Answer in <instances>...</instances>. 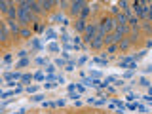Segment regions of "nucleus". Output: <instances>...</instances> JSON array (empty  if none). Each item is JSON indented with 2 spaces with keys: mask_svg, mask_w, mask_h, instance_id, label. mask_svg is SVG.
<instances>
[{
  "mask_svg": "<svg viewBox=\"0 0 152 114\" xmlns=\"http://www.w3.org/2000/svg\"><path fill=\"white\" fill-rule=\"evenodd\" d=\"M114 27H116V23H114L112 17H103L101 23L97 25V32L101 36H107V34H110V31H112Z\"/></svg>",
  "mask_w": 152,
  "mask_h": 114,
  "instance_id": "1",
  "label": "nucleus"
},
{
  "mask_svg": "<svg viewBox=\"0 0 152 114\" xmlns=\"http://www.w3.org/2000/svg\"><path fill=\"white\" fill-rule=\"evenodd\" d=\"M118 65H120V69H133V70H137V61L133 59L131 55L129 57H124Z\"/></svg>",
  "mask_w": 152,
  "mask_h": 114,
  "instance_id": "2",
  "label": "nucleus"
},
{
  "mask_svg": "<svg viewBox=\"0 0 152 114\" xmlns=\"http://www.w3.org/2000/svg\"><path fill=\"white\" fill-rule=\"evenodd\" d=\"M88 6V2H84V0H76V2H70V13L72 15H78L82 10Z\"/></svg>",
  "mask_w": 152,
  "mask_h": 114,
  "instance_id": "3",
  "label": "nucleus"
},
{
  "mask_svg": "<svg viewBox=\"0 0 152 114\" xmlns=\"http://www.w3.org/2000/svg\"><path fill=\"white\" fill-rule=\"evenodd\" d=\"M4 80H6V82H19V80H21V72H19V70L6 72V74H4Z\"/></svg>",
  "mask_w": 152,
  "mask_h": 114,
  "instance_id": "4",
  "label": "nucleus"
},
{
  "mask_svg": "<svg viewBox=\"0 0 152 114\" xmlns=\"http://www.w3.org/2000/svg\"><path fill=\"white\" fill-rule=\"evenodd\" d=\"M80 84H82L84 88H99V84H101V82L95 80V78H89V76H84V80Z\"/></svg>",
  "mask_w": 152,
  "mask_h": 114,
  "instance_id": "5",
  "label": "nucleus"
},
{
  "mask_svg": "<svg viewBox=\"0 0 152 114\" xmlns=\"http://www.w3.org/2000/svg\"><path fill=\"white\" fill-rule=\"evenodd\" d=\"M6 27L13 32V34H19V31H21V28H19L17 19H8V21H6Z\"/></svg>",
  "mask_w": 152,
  "mask_h": 114,
  "instance_id": "6",
  "label": "nucleus"
},
{
  "mask_svg": "<svg viewBox=\"0 0 152 114\" xmlns=\"http://www.w3.org/2000/svg\"><path fill=\"white\" fill-rule=\"evenodd\" d=\"M89 46H91L93 50H99V48H103V36H101V34L97 32V34H95V36L91 38V42H89Z\"/></svg>",
  "mask_w": 152,
  "mask_h": 114,
  "instance_id": "7",
  "label": "nucleus"
},
{
  "mask_svg": "<svg viewBox=\"0 0 152 114\" xmlns=\"http://www.w3.org/2000/svg\"><path fill=\"white\" fill-rule=\"evenodd\" d=\"M28 12H31V13H40V12H42V6H40V2H34V0H28Z\"/></svg>",
  "mask_w": 152,
  "mask_h": 114,
  "instance_id": "8",
  "label": "nucleus"
},
{
  "mask_svg": "<svg viewBox=\"0 0 152 114\" xmlns=\"http://www.w3.org/2000/svg\"><path fill=\"white\" fill-rule=\"evenodd\" d=\"M118 80V76H107V78L103 80L101 84H99V88H108V84H112V82H116Z\"/></svg>",
  "mask_w": 152,
  "mask_h": 114,
  "instance_id": "9",
  "label": "nucleus"
},
{
  "mask_svg": "<svg viewBox=\"0 0 152 114\" xmlns=\"http://www.w3.org/2000/svg\"><path fill=\"white\" fill-rule=\"evenodd\" d=\"M57 2H53V0H42L40 6H42V12H48V10H51V6H55Z\"/></svg>",
  "mask_w": 152,
  "mask_h": 114,
  "instance_id": "10",
  "label": "nucleus"
},
{
  "mask_svg": "<svg viewBox=\"0 0 152 114\" xmlns=\"http://www.w3.org/2000/svg\"><path fill=\"white\" fill-rule=\"evenodd\" d=\"M44 38H46V40H55L57 32L53 31V28H46V31H44Z\"/></svg>",
  "mask_w": 152,
  "mask_h": 114,
  "instance_id": "11",
  "label": "nucleus"
},
{
  "mask_svg": "<svg viewBox=\"0 0 152 114\" xmlns=\"http://www.w3.org/2000/svg\"><path fill=\"white\" fill-rule=\"evenodd\" d=\"M8 19H17V8H15V4L12 2V6H10V10H8Z\"/></svg>",
  "mask_w": 152,
  "mask_h": 114,
  "instance_id": "12",
  "label": "nucleus"
},
{
  "mask_svg": "<svg viewBox=\"0 0 152 114\" xmlns=\"http://www.w3.org/2000/svg\"><path fill=\"white\" fill-rule=\"evenodd\" d=\"M91 63H93V65H101V66H104L108 61H107V57H91Z\"/></svg>",
  "mask_w": 152,
  "mask_h": 114,
  "instance_id": "13",
  "label": "nucleus"
},
{
  "mask_svg": "<svg viewBox=\"0 0 152 114\" xmlns=\"http://www.w3.org/2000/svg\"><path fill=\"white\" fill-rule=\"evenodd\" d=\"M0 40L2 42L8 40V31H6V25H4V23H0Z\"/></svg>",
  "mask_w": 152,
  "mask_h": 114,
  "instance_id": "14",
  "label": "nucleus"
},
{
  "mask_svg": "<svg viewBox=\"0 0 152 114\" xmlns=\"http://www.w3.org/2000/svg\"><path fill=\"white\" fill-rule=\"evenodd\" d=\"M10 6H12V2H8V0H0V12H2V13H8Z\"/></svg>",
  "mask_w": 152,
  "mask_h": 114,
  "instance_id": "15",
  "label": "nucleus"
},
{
  "mask_svg": "<svg viewBox=\"0 0 152 114\" xmlns=\"http://www.w3.org/2000/svg\"><path fill=\"white\" fill-rule=\"evenodd\" d=\"M86 25H88V23H86L84 19H78V21L74 23V27H76V31H78V32H84V28H86Z\"/></svg>",
  "mask_w": 152,
  "mask_h": 114,
  "instance_id": "16",
  "label": "nucleus"
},
{
  "mask_svg": "<svg viewBox=\"0 0 152 114\" xmlns=\"http://www.w3.org/2000/svg\"><path fill=\"white\" fill-rule=\"evenodd\" d=\"M32 80H36V82H44V80H46V74L42 72V70H38V72L32 74Z\"/></svg>",
  "mask_w": 152,
  "mask_h": 114,
  "instance_id": "17",
  "label": "nucleus"
},
{
  "mask_svg": "<svg viewBox=\"0 0 152 114\" xmlns=\"http://www.w3.org/2000/svg\"><path fill=\"white\" fill-rule=\"evenodd\" d=\"M28 82H32V74L28 72V74H21V80H19V84H28Z\"/></svg>",
  "mask_w": 152,
  "mask_h": 114,
  "instance_id": "18",
  "label": "nucleus"
},
{
  "mask_svg": "<svg viewBox=\"0 0 152 114\" xmlns=\"http://www.w3.org/2000/svg\"><path fill=\"white\" fill-rule=\"evenodd\" d=\"M89 78H95V80H99V78H101V76H103V72H101V70H97V69H95V70H91V69H89Z\"/></svg>",
  "mask_w": 152,
  "mask_h": 114,
  "instance_id": "19",
  "label": "nucleus"
},
{
  "mask_svg": "<svg viewBox=\"0 0 152 114\" xmlns=\"http://www.w3.org/2000/svg\"><path fill=\"white\" fill-rule=\"evenodd\" d=\"M44 95H42V93H34V95H31V101L32 103H42V101H44Z\"/></svg>",
  "mask_w": 152,
  "mask_h": 114,
  "instance_id": "20",
  "label": "nucleus"
},
{
  "mask_svg": "<svg viewBox=\"0 0 152 114\" xmlns=\"http://www.w3.org/2000/svg\"><path fill=\"white\" fill-rule=\"evenodd\" d=\"M129 46H131V42H129V40H126V38H122V40L118 42V48H120V50H127Z\"/></svg>",
  "mask_w": 152,
  "mask_h": 114,
  "instance_id": "21",
  "label": "nucleus"
},
{
  "mask_svg": "<svg viewBox=\"0 0 152 114\" xmlns=\"http://www.w3.org/2000/svg\"><path fill=\"white\" fill-rule=\"evenodd\" d=\"M25 91H27L28 95H34V93L38 91V86H36V84H32V86H27V88H25Z\"/></svg>",
  "mask_w": 152,
  "mask_h": 114,
  "instance_id": "22",
  "label": "nucleus"
},
{
  "mask_svg": "<svg viewBox=\"0 0 152 114\" xmlns=\"http://www.w3.org/2000/svg\"><path fill=\"white\" fill-rule=\"evenodd\" d=\"M66 63H69V61H66V59H63V57H57V59H55V66H61V69H63V66H66Z\"/></svg>",
  "mask_w": 152,
  "mask_h": 114,
  "instance_id": "23",
  "label": "nucleus"
},
{
  "mask_svg": "<svg viewBox=\"0 0 152 114\" xmlns=\"http://www.w3.org/2000/svg\"><path fill=\"white\" fill-rule=\"evenodd\" d=\"M55 70H57V66H55L53 63H48V65H46V72H48V76H50V74H53Z\"/></svg>",
  "mask_w": 152,
  "mask_h": 114,
  "instance_id": "24",
  "label": "nucleus"
},
{
  "mask_svg": "<svg viewBox=\"0 0 152 114\" xmlns=\"http://www.w3.org/2000/svg\"><path fill=\"white\" fill-rule=\"evenodd\" d=\"M139 84L142 86V88H148V89H150V86H152V84H150V80H148V78H145V76H142V78H139Z\"/></svg>",
  "mask_w": 152,
  "mask_h": 114,
  "instance_id": "25",
  "label": "nucleus"
},
{
  "mask_svg": "<svg viewBox=\"0 0 152 114\" xmlns=\"http://www.w3.org/2000/svg\"><path fill=\"white\" fill-rule=\"evenodd\" d=\"M28 63H31V59H28V57H25V59H21V61L15 65V69H23V66H27Z\"/></svg>",
  "mask_w": 152,
  "mask_h": 114,
  "instance_id": "26",
  "label": "nucleus"
},
{
  "mask_svg": "<svg viewBox=\"0 0 152 114\" xmlns=\"http://www.w3.org/2000/svg\"><path fill=\"white\" fill-rule=\"evenodd\" d=\"M31 46H32V50H42V46H40V42H38V38H31Z\"/></svg>",
  "mask_w": 152,
  "mask_h": 114,
  "instance_id": "27",
  "label": "nucleus"
},
{
  "mask_svg": "<svg viewBox=\"0 0 152 114\" xmlns=\"http://www.w3.org/2000/svg\"><path fill=\"white\" fill-rule=\"evenodd\" d=\"M46 50H48V51H61V48H59V46H57V44H55V42H51V44H50V46H48V48H46Z\"/></svg>",
  "mask_w": 152,
  "mask_h": 114,
  "instance_id": "28",
  "label": "nucleus"
},
{
  "mask_svg": "<svg viewBox=\"0 0 152 114\" xmlns=\"http://www.w3.org/2000/svg\"><path fill=\"white\" fill-rule=\"evenodd\" d=\"M34 63L36 65H48V57H36Z\"/></svg>",
  "mask_w": 152,
  "mask_h": 114,
  "instance_id": "29",
  "label": "nucleus"
},
{
  "mask_svg": "<svg viewBox=\"0 0 152 114\" xmlns=\"http://www.w3.org/2000/svg\"><path fill=\"white\" fill-rule=\"evenodd\" d=\"M89 12H91V10H89V6H86V8L82 10V12H80V15H82V19H84V21H86V17L89 15Z\"/></svg>",
  "mask_w": 152,
  "mask_h": 114,
  "instance_id": "30",
  "label": "nucleus"
},
{
  "mask_svg": "<svg viewBox=\"0 0 152 114\" xmlns=\"http://www.w3.org/2000/svg\"><path fill=\"white\" fill-rule=\"evenodd\" d=\"M84 63H88V55H82L78 61H76V66H82Z\"/></svg>",
  "mask_w": 152,
  "mask_h": 114,
  "instance_id": "31",
  "label": "nucleus"
},
{
  "mask_svg": "<svg viewBox=\"0 0 152 114\" xmlns=\"http://www.w3.org/2000/svg\"><path fill=\"white\" fill-rule=\"evenodd\" d=\"M137 23H139L137 17H129V19H127V25H131V27H137Z\"/></svg>",
  "mask_w": 152,
  "mask_h": 114,
  "instance_id": "32",
  "label": "nucleus"
},
{
  "mask_svg": "<svg viewBox=\"0 0 152 114\" xmlns=\"http://www.w3.org/2000/svg\"><path fill=\"white\" fill-rule=\"evenodd\" d=\"M19 34H21L23 38H28V36H31V31H28V28H21V31H19Z\"/></svg>",
  "mask_w": 152,
  "mask_h": 114,
  "instance_id": "33",
  "label": "nucleus"
},
{
  "mask_svg": "<svg viewBox=\"0 0 152 114\" xmlns=\"http://www.w3.org/2000/svg\"><path fill=\"white\" fill-rule=\"evenodd\" d=\"M95 104H97V107H103V104H107V99H104V97L95 99Z\"/></svg>",
  "mask_w": 152,
  "mask_h": 114,
  "instance_id": "34",
  "label": "nucleus"
},
{
  "mask_svg": "<svg viewBox=\"0 0 152 114\" xmlns=\"http://www.w3.org/2000/svg\"><path fill=\"white\" fill-rule=\"evenodd\" d=\"M74 88H76V91H78V93H84V91H86V88H84V86L80 84V82H78V84L74 82Z\"/></svg>",
  "mask_w": 152,
  "mask_h": 114,
  "instance_id": "35",
  "label": "nucleus"
},
{
  "mask_svg": "<svg viewBox=\"0 0 152 114\" xmlns=\"http://www.w3.org/2000/svg\"><path fill=\"white\" fill-rule=\"evenodd\" d=\"M69 97L74 99V101H78V99H80V93L78 91H69Z\"/></svg>",
  "mask_w": 152,
  "mask_h": 114,
  "instance_id": "36",
  "label": "nucleus"
},
{
  "mask_svg": "<svg viewBox=\"0 0 152 114\" xmlns=\"http://www.w3.org/2000/svg\"><path fill=\"white\" fill-rule=\"evenodd\" d=\"M42 107H44V108H53L55 103H51V101H42Z\"/></svg>",
  "mask_w": 152,
  "mask_h": 114,
  "instance_id": "37",
  "label": "nucleus"
},
{
  "mask_svg": "<svg viewBox=\"0 0 152 114\" xmlns=\"http://www.w3.org/2000/svg\"><path fill=\"white\" fill-rule=\"evenodd\" d=\"M133 74H135V70H133V69H127L126 72H124V78H131Z\"/></svg>",
  "mask_w": 152,
  "mask_h": 114,
  "instance_id": "38",
  "label": "nucleus"
},
{
  "mask_svg": "<svg viewBox=\"0 0 152 114\" xmlns=\"http://www.w3.org/2000/svg\"><path fill=\"white\" fill-rule=\"evenodd\" d=\"M116 50H118V44H110L107 48V53H112V51H116Z\"/></svg>",
  "mask_w": 152,
  "mask_h": 114,
  "instance_id": "39",
  "label": "nucleus"
},
{
  "mask_svg": "<svg viewBox=\"0 0 152 114\" xmlns=\"http://www.w3.org/2000/svg\"><path fill=\"white\" fill-rule=\"evenodd\" d=\"M42 86H44V89H51V88H55L57 84H53V82H44Z\"/></svg>",
  "mask_w": 152,
  "mask_h": 114,
  "instance_id": "40",
  "label": "nucleus"
},
{
  "mask_svg": "<svg viewBox=\"0 0 152 114\" xmlns=\"http://www.w3.org/2000/svg\"><path fill=\"white\" fill-rule=\"evenodd\" d=\"M135 99H137V95H135V93H127V99H126V101H127V103H133Z\"/></svg>",
  "mask_w": 152,
  "mask_h": 114,
  "instance_id": "41",
  "label": "nucleus"
},
{
  "mask_svg": "<svg viewBox=\"0 0 152 114\" xmlns=\"http://www.w3.org/2000/svg\"><path fill=\"white\" fill-rule=\"evenodd\" d=\"M137 110H139V112H150V108L148 107H142V104H137Z\"/></svg>",
  "mask_w": 152,
  "mask_h": 114,
  "instance_id": "42",
  "label": "nucleus"
},
{
  "mask_svg": "<svg viewBox=\"0 0 152 114\" xmlns=\"http://www.w3.org/2000/svg\"><path fill=\"white\" fill-rule=\"evenodd\" d=\"M27 53H28L27 50H21V51H19V53H15V55L19 57V59H25V57H27Z\"/></svg>",
  "mask_w": 152,
  "mask_h": 114,
  "instance_id": "43",
  "label": "nucleus"
},
{
  "mask_svg": "<svg viewBox=\"0 0 152 114\" xmlns=\"http://www.w3.org/2000/svg\"><path fill=\"white\" fill-rule=\"evenodd\" d=\"M65 99H57V101H55V107H65Z\"/></svg>",
  "mask_w": 152,
  "mask_h": 114,
  "instance_id": "44",
  "label": "nucleus"
},
{
  "mask_svg": "<svg viewBox=\"0 0 152 114\" xmlns=\"http://www.w3.org/2000/svg\"><path fill=\"white\" fill-rule=\"evenodd\" d=\"M142 101H145V103H152V95H150V93L145 95V97H142Z\"/></svg>",
  "mask_w": 152,
  "mask_h": 114,
  "instance_id": "45",
  "label": "nucleus"
},
{
  "mask_svg": "<svg viewBox=\"0 0 152 114\" xmlns=\"http://www.w3.org/2000/svg\"><path fill=\"white\" fill-rule=\"evenodd\" d=\"M61 40H63V42H65V44H69V42H70V38H69V36H66V34H61Z\"/></svg>",
  "mask_w": 152,
  "mask_h": 114,
  "instance_id": "46",
  "label": "nucleus"
},
{
  "mask_svg": "<svg viewBox=\"0 0 152 114\" xmlns=\"http://www.w3.org/2000/svg\"><path fill=\"white\" fill-rule=\"evenodd\" d=\"M4 61L10 63V61H12V53H6V55H4Z\"/></svg>",
  "mask_w": 152,
  "mask_h": 114,
  "instance_id": "47",
  "label": "nucleus"
},
{
  "mask_svg": "<svg viewBox=\"0 0 152 114\" xmlns=\"http://www.w3.org/2000/svg\"><path fill=\"white\" fill-rule=\"evenodd\" d=\"M57 4H59L61 8H66V6H70V2H57Z\"/></svg>",
  "mask_w": 152,
  "mask_h": 114,
  "instance_id": "48",
  "label": "nucleus"
},
{
  "mask_svg": "<svg viewBox=\"0 0 152 114\" xmlns=\"http://www.w3.org/2000/svg\"><path fill=\"white\" fill-rule=\"evenodd\" d=\"M86 103H88V104H95V99L91 97V99H86Z\"/></svg>",
  "mask_w": 152,
  "mask_h": 114,
  "instance_id": "49",
  "label": "nucleus"
},
{
  "mask_svg": "<svg viewBox=\"0 0 152 114\" xmlns=\"http://www.w3.org/2000/svg\"><path fill=\"white\" fill-rule=\"evenodd\" d=\"M13 114H19V112H13Z\"/></svg>",
  "mask_w": 152,
  "mask_h": 114,
  "instance_id": "50",
  "label": "nucleus"
},
{
  "mask_svg": "<svg viewBox=\"0 0 152 114\" xmlns=\"http://www.w3.org/2000/svg\"><path fill=\"white\" fill-rule=\"evenodd\" d=\"M0 84H2V80H0Z\"/></svg>",
  "mask_w": 152,
  "mask_h": 114,
  "instance_id": "51",
  "label": "nucleus"
},
{
  "mask_svg": "<svg viewBox=\"0 0 152 114\" xmlns=\"http://www.w3.org/2000/svg\"><path fill=\"white\" fill-rule=\"evenodd\" d=\"M0 23H2V21H0Z\"/></svg>",
  "mask_w": 152,
  "mask_h": 114,
  "instance_id": "52",
  "label": "nucleus"
}]
</instances>
